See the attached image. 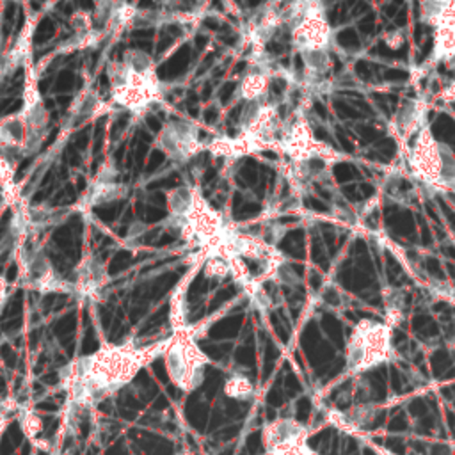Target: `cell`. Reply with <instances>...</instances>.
<instances>
[{"mask_svg": "<svg viewBox=\"0 0 455 455\" xmlns=\"http://www.w3.org/2000/svg\"><path fill=\"white\" fill-rule=\"evenodd\" d=\"M124 194H126V187L117 181H110V183L92 181L80 199V208H92V206L114 203L124 197Z\"/></svg>", "mask_w": 455, "mask_h": 455, "instance_id": "11", "label": "cell"}, {"mask_svg": "<svg viewBox=\"0 0 455 455\" xmlns=\"http://www.w3.org/2000/svg\"><path fill=\"white\" fill-rule=\"evenodd\" d=\"M14 169H16V165L7 156L0 155V188H2L5 203L12 210L23 204V197H21L20 188L14 180Z\"/></svg>", "mask_w": 455, "mask_h": 455, "instance_id": "13", "label": "cell"}, {"mask_svg": "<svg viewBox=\"0 0 455 455\" xmlns=\"http://www.w3.org/2000/svg\"><path fill=\"white\" fill-rule=\"evenodd\" d=\"M112 110V103L103 101L96 91L85 87L82 89L76 98L71 101L69 107V121L71 123H87L98 119Z\"/></svg>", "mask_w": 455, "mask_h": 455, "instance_id": "7", "label": "cell"}, {"mask_svg": "<svg viewBox=\"0 0 455 455\" xmlns=\"http://www.w3.org/2000/svg\"><path fill=\"white\" fill-rule=\"evenodd\" d=\"M156 146L176 164H187L197 153L206 149L199 139V130L192 121H167L156 133Z\"/></svg>", "mask_w": 455, "mask_h": 455, "instance_id": "3", "label": "cell"}, {"mask_svg": "<svg viewBox=\"0 0 455 455\" xmlns=\"http://www.w3.org/2000/svg\"><path fill=\"white\" fill-rule=\"evenodd\" d=\"M268 89H270V75L259 69H252L242 78L236 92H238V98H242L243 101H256V100H263Z\"/></svg>", "mask_w": 455, "mask_h": 455, "instance_id": "12", "label": "cell"}, {"mask_svg": "<svg viewBox=\"0 0 455 455\" xmlns=\"http://www.w3.org/2000/svg\"><path fill=\"white\" fill-rule=\"evenodd\" d=\"M411 164L414 172L428 185L455 188V156L444 144L434 140L427 126L416 135Z\"/></svg>", "mask_w": 455, "mask_h": 455, "instance_id": "1", "label": "cell"}, {"mask_svg": "<svg viewBox=\"0 0 455 455\" xmlns=\"http://www.w3.org/2000/svg\"><path fill=\"white\" fill-rule=\"evenodd\" d=\"M224 391H226V395H229L231 398H240V400H243V398H247V396L252 393V384H251L249 379H245V377H242V375H235V377H231V379L226 382Z\"/></svg>", "mask_w": 455, "mask_h": 455, "instance_id": "15", "label": "cell"}, {"mask_svg": "<svg viewBox=\"0 0 455 455\" xmlns=\"http://www.w3.org/2000/svg\"><path fill=\"white\" fill-rule=\"evenodd\" d=\"M28 135V126L21 110L0 117V148L21 153Z\"/></svg>", "mask_w": 455, "mask_h": 455, "instance_id": "9", "label": "cell"}, {"mask_svg": "<svg viewBox=\"0 0 455 455\" xmlns=\"http://www.w3.org/2000/svg\"><path fill=\"white\" fill-rule=\"evenodd\" d=\"M23 430L28 437H34L36 434L41 432V419L34 412H25L23 416Z\"/></svg>", "mask_w": 455, "mask_h": 455, "instance_id": "17", "label": "cell"}, {"mask_svg": "<svg viewBox=\"0 0 455 455\" xmlns=\"http://www.w3.org/2000/svg\"><path fill=\"white\" fill-rule=\"evenodd\" d=\"M5 295H7V284H5V279L0 275V307L5 300Z\"/></svg>", "mask_w": 455, "mask_h": 455, "instance_id": "18", "label": "cell"}, {"mask_svg": "<svg viewBox=\"0 0 455 455\" xmlns=\"http://www.w3.org/2000/svg\"><path fill=\"white\" fill-rule=\"evenodd\" d=\"M76 281H75V290L80 295L92 297L96 295L101 286L107 283V270L105 265L92 254H85L82 261L78 263L76 270Z\"/></svg>", "mask_w": 455, "mask_h": 455, "instance_id": "6", "label": "cell"}, {"mask_svg": "<svg viewBox=\"0 0 455 455\" xmlns=\"http://www.w3.org/2000/svg\"><path fill=\"white\" fill-rule=\"evenodd\" d=\"M165 201H167V213H169L167 226L180 229L192 206V187L181 185V187L171 188L167 192Z\"/></svg>", "mask_w": 455, "mask_h": 455, "instance_id": "10", "label": "cell"}, {"mask_svg": "<svg viewBox=\"0 0 455 455\" xmlns=\"http://www.w3.org/2000/svg\"><path fill=\"white\" fill-rule=\"evenodd\" d=\"M164 359L172 384L183 391H190L201 384L208 357L199 350L187 329L180 331L174 339L164 345Z\"/></svg>", "mask_w": 455, "mask_h": 455, "instance_id": "2", "label": "cell"}, {"mask_svg": "<svg viewBox=\"0 0 455 455\" xmlns=\"http://www.w3.org/2000/svg\"><path fill=\"white\" fill-rule=\"evenodd\" d=\"M21 114L25 116L30 133H46L48 126V110L44 107L43 96L39 92L37 68L32 62V57L23 64V91H21Z\"/></svg>", "mask_w": 455, "mask_h": 455, "instance_id": "5", "label": "cell"}, {"mask_svg": "<svg viewBox=\"0 0 455 455\" xmlns=\"http://www.w3.org/2000/svg\"><path fill=\"white\" fill-rule=\"evenodd\" d=\"M69 27L73 28V36H85L89 34L91 30H94L92 27V16L91 12L87 11H75L71 16H69Z\"/></svg>", "mask_w": 455, "mask_h": 455, "instance_id": "16", "label": "cell"}, {"mask_svg": "<svg viewBox=\"0 0 455 455\" xmlns=\"http://www.w3.org/2000/svg\"><path fill=\"white\" fill-rule=\"evenodd\" d=\"M204 275L210 279H224L229 275V261L224 256H210L203 263Z\"/></svg>", "mask_w": 455, "mask_h": 455, "instance_id": "14", "label": "cell"}, {"mask_svg": "<svg viewBox=\"0 0 455 455\" xmlns=\"http://www.w3.org/2000/svg\"><path fill=\"white\" fill-rule=\"evenodd\" d=\"M291 44L295 50L307 52V50H327L331 43V27L325 21L322 4L315 5L311 11L304 14L300 21H297L290 28Z\"/></svg>", "mask_w": 455, "mask_h": 455, "instance_id": "4", "label": "cell"}, {"mask_svg": "<svg viewBox=\"0 0 455 455\" xmlns=\"http://www.w3.org/2000/svg\"><path fill=\"white\" fill-rule=\"evenodd\" d=\"M110 103L123 107L135 116H142L153 101L142 91H139L121 80H110Z\"/></svg>", "mask_w": 455, "mask_h": 455, "instance_id": "8", "label": "cell"}]
</instances>
